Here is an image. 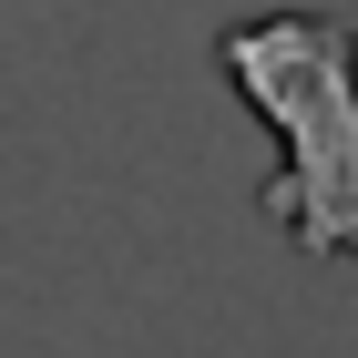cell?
Listing matches in <instances>:
<instances>
[{
	"instance_id": "6da1fadb",
	"label": "cell",
	"mask_w": 358,
	"mask_h": 358,
	"mask_svg": "<svg viewBox=\"0 0 358 358\" xmlns=\"http://www.w3.org/2000/svg\"><path fill=\"white\" fill-rule=\"evenodd\" d=\"M358 41L338 10H246L215 31L225 92L276 134V174L256 185V215L297 256L358 246Z\"/></svg>"
}]
</instances>
